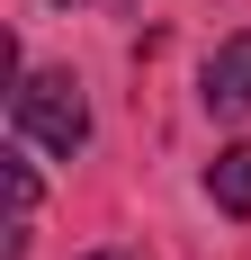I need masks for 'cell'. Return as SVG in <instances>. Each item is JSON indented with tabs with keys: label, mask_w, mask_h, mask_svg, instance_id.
<instances>
[{
	"label": "cell",
	"mask_w": 251,
	"mask_h": 260,
	"mask_svg": "<svg viewBox=\"0 0 251 260\" xmlns=\"http://www.w3.org/2000/svg\"><path fill=\"white\" fill-rule=\"evenodd\" d=\"M206 108H215V117H233V126L251 117V27L215 45V63H206Z\"/></svg>",
	"instance_id": "obj_2"
},
{
	"label": "cell",
	"mask_w": 251,
	"mask_h": 260,
	"mask_svg": "<svg viewBox=\"0 0 251 260\" xmlns=\"http://www.w3.org/2000/svg\"><path fill=\"white\" fill-rule=\"evenodd\" d=\"M206 198H215L225 215H251V135L215 153V171H206Z\"/></svg>",
	"instance_id": "obj_3"
},
{
	"label": "cell",
	"mask_w": 251,
	"mask_h": 260,
	"mask_svg": "<svg viewBox=\"0 0 251 260\" xmlns=\"http://www.w3.org/2000/svg\"><path fill=\"white\" fill-rule=\"evenodd\" d=\"M81 260H144V251H81Z\"/></svg>",
	"instance_id": "obj_4"
},
{
	"label": "cell",
	"mask_w": 251,
	"mask_h": 260,
	"mask_svg": "<svg viewBox=\"0 0 251 260\" xmlns=\"http://www.w3.org/2000/svg\"><path fill=\"white\" fill-rule=\"evenodd\" d=\"M9 126H18V144L81 153V144H90V99H81L72 72H27L18 90H9Z\"/></svg>",
	"instance_id": "obj_1"
}]
</instances>
